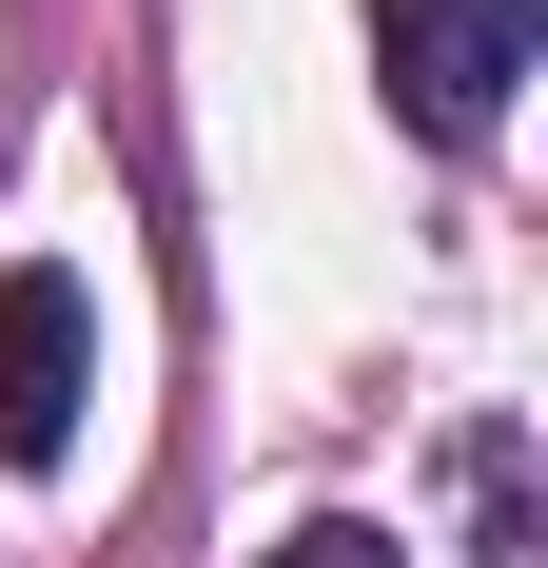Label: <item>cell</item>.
Listing matches in <instances>:
<instances>
[{"label":"cell","instance_id":"6da1fadb","mask_svg":"<svg viewBox=\"0 0 548 568\" xmlns=\"http://www.w3.org/2000/svg\"><path fill=\"white\" fill-rule=\"evenodd\" d=\"M529 40H548V0H373V79H392V118H412L432 158H490L509 138Z\"/></svg>","mask_w":548,"mask_h":568},{"label":"cell","instance_id":"7a4b0ae2","mask_svg":"<svg viewBox=\"0 0 548 568\" xmlns=\"http://www.w3.org/2000/svg\"><path fill=\"white\" fill-rule=\"evenodd\" d=\"M79 393H99V294L59 275V255H20L0 275V470L79 452Z\"/></svg>","mask_w":548,"mask_h":568},{"label":"cell","instance_id":"3957f363","mask_svg":"<svg viewBox=\"0 0 548 568\" xmlns=\"http://www.w3.org/2000/svg\"><path fill=\"white\" fill-rule=\"evenodd\" d=\"M470 568H548V529H529V452H509V432H470Z\"/></svg>","mask_w":548,"mask_h":568},{"label":"cell","instance_id":"277c9868","mask_svg":"<svg viewBox=\"0 0 548 568\" xmlns=\"http://www.w3.org/2000/svg\"><path fill=\"white\" fill-rule=\"evenodd\" d=\"M255 568H392V529H353V510H314V529H274Z\"/></svg>","mask_w":548,"mask_h":568}]
</instances>
